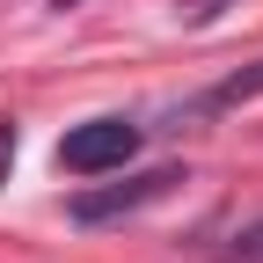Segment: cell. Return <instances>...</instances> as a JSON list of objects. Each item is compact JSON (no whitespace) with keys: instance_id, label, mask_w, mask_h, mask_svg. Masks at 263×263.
<instances>
[{"instance_id":"cell-4","label":"cell","mask_w":263,"mask_h":263,"mask_svg":"<svg viewBox=\"0 0 263 263\" xmlns=\"http://www.w3.org/2000/svg\"><path fill=\"white\" fill-rule=\"evenodd\" d=\"M219 263H263V212H256L249 227H234V241L219 249Z\"/></svg>"},{"instance_id":"cell-5","label":"cell","mask_w":263,"mask_h":263,"mask_svg":"<svg viewBox=\"0 0 263 263\" xmlns=\"http://www.w3.org/2000/svg\"><path fill=\"white\" fill-rule=\"evenodd\" d=\"M51 8H81V0H51Z\"/></svg>"},{"instance_id":"cell-2","label":"cell","mask_w":263,"mask_h":263,"mask_svg":"<svg viewBox=\"0 0 263 263\" xmlns=\"http://www.w3.org/2000/svg\"><path fill=\"white\" fill-rule=\"evenodd\" d=\"M117 176H124V168H117ZM168 183H183V176H176V168H146V176H124V183H110V190H81L66 212H73L81 227H110V219H124V212L154 205V197H168Z\"/></svg>"},{"instance_id":"cell-3","label":"cell","mask_w":263,"mask_h":263,"mask_svg":"<svg viewBox=\"0 0 263 263\" xmlns=\"http://www.w3.org/2000/svg\"><path fill=\"white\" fill-rule=\"evenodd\" d=\"M256 95H263V59L241 66V73H227V81L205 95V110H234V103H256Z\"/></svg>"},{"instance_id":"cell-1","label":"cell","mask_w":263,"mask_h":263,"mask_svg":"<svg viewBox=\"0 0 263 263\" xmlns=\"http://www.w3.org/2000/svg\"><path fill=\"white\" fill-rule=\"evenodd\" d=\"M132 154H139V124L132 117H88L59 139V168L66 176H117Z\"/></svg>"}]
</instances>
